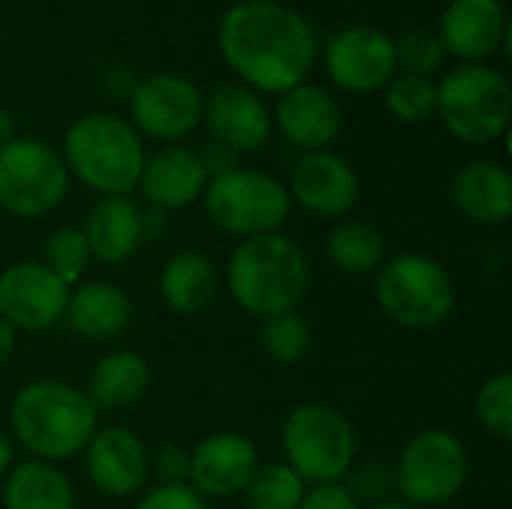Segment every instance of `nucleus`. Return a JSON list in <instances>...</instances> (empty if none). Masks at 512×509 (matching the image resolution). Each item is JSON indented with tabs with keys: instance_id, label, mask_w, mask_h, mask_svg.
<instances>
[{
	"instance_id": "nucleus-1",
	"label": "nucleus",
	"mask_w": 512,
	"mask_h": 509,
	"mask_svg": "<svg viewBox=\"0 0 512 509\" xmlns=\"http://www.w3.org/2000/svg\"><path fill=\"white\" fill-rule=\"evenodd\" d=\"M219 48L249 87L267 93H285L303 84L318 54L306 18L273 0L231 6L219 24Z\"/></svg>"
},
{
	"instance_id": "nucleus-2",
	"label": "nucleus",
	"mask_w": 512,
	"mask_h": 509,
	"mask_svg": "<svg viewBox=\"0 0 512 509\" xmlns=\"http://www.w3.org/2000/svg\"><path fill=\"white\" fill-rule=\"evenodd\" d=\"M9 423L30 456L57 465L84 453L99 429V411L81 387L42 378L15 393Z\"/></svg>"
},
{
	"instance_id": "nucleus-3",
	"label": "nucleus",
	"mask_w": 512,
	"mask_h": 509,
	"mask_svg": "<svg viewBox=\"0 0 512 509\" xmlns=\"http://www.w3.org/2000/svg\"><path fill=\"white\" fill-rule=\"evenodd\" d=\"M228 291L234 303L267 321L294 312L309 291V258L285 234L246 237L228 258Z\"/></svg>"
},
{
	"instance_id": "nucleus-4",
	"label": "nucleus",
	"mask_w": 512,
	"mask_h": 509,
	"mask_svg": "<svg viewBox=\"0 0 512 509\" xmlns=\"http://www.w3.org/2000/svg\"><path fill=\"white\" fill-rule=\"evenodd\" d=\"M144 144L123 117L87 114L63 138V165L102 198L129 195L144 168Z\"/></svg>"
},
{
	"instance_id": "nucleus-5",
	"label": "nucleus",
	"mask_w": 512,
	"mask_h": 509,
	"mask_svg": "<svg viewBox=\"0 0 512 509\" xmlns=\"http://www.w3.org/2000/svg\"><path fill=\"white\" fill-rule=\"evenodd\" d=\"M381 312L408 330H432L456 309V282L444 261L423 252L387 258L375 279Z\"/></svg>"
},
{
	"instance_id": "nucleus-6",
	"label": "nucleus",
	"mask_w": 512,
	"mask_h": 509,
	"mask_svg": "<svg viewBox=\"0 0 512 509\" xmlns=\"http://www.w3.org/2000/svg\"><path fill=\"white\" fill-rule=\"evenodd\" d=\"M285 465L312 486L342 483L357 459V435L351 420L324 402L297 405L282 426Z\"/></svg>"
},
{
	"instance_id": "nucleus-7",
	"label": "nucleus",
	"mask_w": 512,
	"mask_h": 509,
	"mask_svg": "<svg viewBox=\"0 0 512 509\" xmlns=\"http://www.w3.org/2000/svg\"><path fill=\"white\" fill-rule=\"evenodd\" d=\"M438 114L453 138L492 144L510 126L512 87L504 72L486 63H462L438 84Z\"/></svg>"
},
{
	"instance_id": "nucleus-8",
	"label": "nucleus",
	"mask_w": 512,
	"mask_h": 509,
	"mask_svg": "<svg viewBox=\"0 0 512 509\" xmlns=\"http://www.w3.org/2000/svg\"><path fill=\"white\" fill-rule=\"evenodd\" d=\"M201 198L210 222L243 240L276 234L291 216V195L285 183L255 168H234L207 180Z\"/></svg>"
},
{
	"instance_id": "nucleus-9",
	"label": "nucleus",
	"mask_w": 512,
	"mask_h": 509,
	"mask_svg": "<svg viewBox=\"0 0 512 509\" xmlns=\"http://www.w3.org/2000/svg\"><path fill=\"white\" fill-rule=\"evenodd\" d=\"M468 468V450L459 435L426 429L402 447L393 483L408 507H441L465 489Z\"/></svg>"
},
{
	"instance_id": "nucleus-10",
	"label": "nucleus",
	"mask_w": 512,
	"mask_h": 509,
	"mask_svg": "<svg viewBox=\"0 0 512 509\" xmlns=\"http://www.w3.org/2000/svg\"><path fill=\"white\" fill-rule=\"evenodd\" d=\"M69 189L63 156L45 141L12 138L0 147V207L18 219L51 213Z\"/></svg>"
},
{
	"instance_id": "nucleus-11",
	"label": "nucleus",
	"mask_w": 512,
	"mask_h": 509,
	"mask_svg": "<svg viewBox=\"0 0 512 509\" xmlns=\"http://www.w3.org/2000/svg\"><path fill=\"white\" fill-rule=\"evenodd\" d=\"M69 285L39 261H18L0 273V318L15 330H51L69 303Z\"/></svg>"
},
{
	"instance_id": "nucleus-12",
	"label": "nucleus",
	"mask_w": 512,
	"mask_h": 509,
	"mask_svg": "<svg viewBox=\"0 0 512 509\" xmlns=\"http://www.w3.org/2000/svg\"><path fill=\"white\" fill-rule=\"evenodd\" d=\"M129 108H132V123L156 141L186 138L201 123L204 114L198 87L174 72H162L138 81L129 93Z\"/></svg>"
},
{
	"instance_id": "nucleus-13",
	"label": "nucleus",
	"mask_w": 512,
	"mask_h": 509,
	"mask_svg": "<svg viewBox=\"0 0 512 509\" xmlns=\"http://www.w3.org/2000/svg\"><path fill=\"white\" fill-rule=\"evenodd\" d=\"M330 78L348 93H375L396 78L393 39L375 27L339 30L324 51Z\"/></svg>"
},
{
	"instance_id": "nucleus-14",
	"label": "nucleus",
	"mask_w": 512,
	"mask_h": 509,
	"mask_svg": "<svg viewBox=\"0 0 512 509\" xmlns=\"http://www.w3.org/2000/svg\"><path fill=\"white\" fill-rule=\"evenodd\" d=\"M288 195L291 204L297 201L303 210L315 216H345L360 198V180L351 162L330 150L303 153L288 174Z\"/></svg>"
},
{
	"instance_id": "nucleus-15",
	"label": "nucleus",
	"mask_w": 512,
	"mask_h": 509,
	"mask_svg": "<svg viewBox=\"0 0 512 509\" xmlns=\"http://www.w3.org/2000/svg\"><path fill=\"white\" fill-rule=\"evenodd\" d=\"M84 468L90 483L108 498H129L144 489L150 477L147 444L126 426L96 429L84 447Z\"/></svg>"
},
{
	"instance_id": "nucleus-16",
	"label": "nucleus",
	"mask_w": 512,
	"mask_h": 509,
	"mask_svg": "<svg viewBox=\"0 0 512 509\" xmlns=\"http://www.w3.org/2000/svg\"><path fill=\"white\" fill-rule=\"evenodd\" d=\"M189 468V489L201 498H231L243 495L246 483L258 468V450L246 435L237 432H216L204 438L192 453Z\"/></svg>"
},
{
	"instance_id": "nucleus-17",
	"label": "nucleus",
	"mask_w": 512,
	"mask_h": 509,
	"mask_svg": "<svg viewBox=\"0 0 512 509\" xmlns=\"http://www.w3.org/2000/svg\"><path fill=\"white\" fill-rule=\"evenodd\" d=\"M204 117L216 144L240 153H255L270 141L273 117L261 96L249 87L228 84L219 87L204 105Z\"/></svg>"
},
{
	"instance_id": "nucleus-18",
	"label": "nucleus",
	"mask_w": 512,
	"mask_h": 509,
	"mask_svg": "<svg viewBox=\"0 0 512 509\" xmlns=\"http://www.w3.org/2000/svg\"><path fill=\"white\" fill-rule=\"evenodd\" d=\"M282 135L303 153L327 150L342 132V111L336 99L318 84H297L282 93L276 105Z\"/></svg>"
},
{
	"instance_id": "nucleus-19",
	"label": "nucleus",
	"mask_w": 512,
	"mask_h": 509,
	"mask_svg": "<svg viewBox=\"0 0 512 509\" xmlns=\"http://www.w3.org/2000/svg\"><path fill=\"white\" fill-rule=\"evenodd\" d=\"M138 186L156 210H183L204 195L207 174L195 150L171 144L144 159Z\"/></svg>"
},
{
	"instance_id": "nucleus-20",
	"label": "nucleus",
	"mask_w": 512,
	"mask_h": 509,
	"mask_svg": "<svg viewBox=\"0 0 512 509\" xmlns=\"http://www.w3.org/2000/svg\"><path fill=\"white\" fill-rule=\"evenodd\" d=\"M510 27L501 0H453L441 15V45L462 60H483L507 42Z\"/></svg>"
},
{
	"instance_id": "nucleus-21",
	"label": "nucleus",
	"mask_w": 512,
	"mask_h": 509,
	"mask_svg": "<svg viewBox=\"0 0 512 509\" xmlns=\"http://www.w3.org/2000/svg\"><path fill=\"white\" fill-rule=\"evenodd\" d=\"M81 231L90 246V258L102 264H123L147 240V213L126 195H111L93 204Z\"/></svg>"
},
{
	"instance_id": "nucleus-22",
	"label": "nucleus",
	"mask_w": 512,
	"mask_h": 509,
	"mask_svg": "<svg viewBox=\"0 0 512 509\" xmlns=\"http://www.w3.org/2000/svg\"><path fill=\"white\" fill-rule=\"evenodd\" d=\"M450 195L474 225H504L512 213V174L498 162H468L456 171Z\"/></svg>"
},
{
	"instance_id": "nucleus-23",
	"label": "nucleus",
	"mask_w": 512,
	"mask_h": 509,
	"mask_svg": "<svg viewBox=\"0 0 512 509\" xmlns=\"http://www.w3.org/2000/svg\"><path fill=\"white\" fill-rule=\"evenodd\" d=\"M75 333L90 342H108L123 336L132 321V300L120 285L111 282H84L69 291L66 315Z\"/></svg>"
},
{
	"instance_id": "nucleus-24",
	"label": "nucleus",
	"mask_w": 512,
	"mask_h": 509,
	"mask_svg": "<svg viewBox=\"0 0 512 509\" xmlns=\"http://www.w3.org/2000/svg\"><path fill=\"white\" fill-rule=\"evenodd\" d=\"M219 291L216 264L201 252H177L165 261L159 276V294L177 315L204 312Z\"/></svg>"
},
{
	"instance_id": "nucleus-25",
	"label": "nucleus",
	"mask_w": 512,
	"mask_h": 509,
	"mask_svg": "<svg viewBox=\"0 0 512 509\" xmlns=\"http://www.w3.org/2000/svg\"><path fill=\"white\" fill-rule=\"evenodd\" d=\"M150 387V363L138 351H111L96 360L90 381H87V399L96 405V411H114L135 405Z\"/></svg>"
},
{
	"instance_id": "nucleus-26",
	"label": "nucleus",
	"mask_w": 512,
	"mask_h": 509,
	"mask_svg": "<svg viewBox=\"0 0 512 509\" xmlns=\"http://www.w3.org/2000/svg\"><path fill=\"white\" fill-rule=\"evenodd\" d=\"M6 509H75L69 477L51 462H21L9 471L3 486Z\"/></svg>"
},
{
	"instance_id": "nucleus-27",
	"label": "nucleus",
	"mask_w": 512,
	"mask_h": 509,
	"mask_svg": "<svg viewBox=\"0 0 512 509\" xmlns=\"http://www.w3.org/2000/svg\"><path fill=\"white\" fill-rule=\"evenodd\" d=\"M327 255L345 276H369L387 261V243L369 222L345 219L327 234Z\"/></svg>"
},
{
	"instance_id": "nucleus-28",
	"label": "nucleus",
	"mask_w": 512,
	"mask_h": 509,
	"mask_svg": "<svg viewBox=\"0 0 512 509\" xmlns=\"http://www.w3.org/2000/svg\"><path fill=\"white\" fill-rule=\"evenodd\" d=\"M303 495L306 483L285 462L258 465L243 489V501L249 509H297Z\"/></svg>"
},
{
	"instance_id": "nucleus-29",
	"label": "nucleus",
	"mask_w": 512,
	"mask_h": 509,
	"mask_svg": "<svg viewBox=\"0 0 512 509\" xmlns=\"http://www.w3.org/2000/svg\"><path fill=\"white\" fill-rule=\"evenodd\" d=\"M261 348L279 366L300 363L312 348L309 321L303 315H297V309L285 312V315H276V318H267L264 327H261Z\"/></svg>"
},
{
	"instance_id": "nucleus-30",
	"label": "nucleus",
	"mask_w": 512,
	"mask_h": 509,
	"mask_svg": "<svg viewBox=\"0 0 512 509\" xmlns=\"http://www.w3.org/2000/svg\"><path fill=\"white\" fill-rule=\"evenodd\" d=\"M384 99L393 117L423 123L438 111V84L423 75H399L384 87Z\"/></svg>"
},
{
	"instance_id": "nucleus-31",
	"label": "nucleus",
	"mask_w": 512,
	"mask_h": 509,
	"mask_svg": "<svg viewBox=\"0 0 512 509\" xmlns=\"http://www.w3.org/2000/svg\"><path fill=\"white\" fill-rule=\"evenodd\" d=\"M57 279H63L69 288L81 282L87 264H90V246L84 240V231L75 225H63L48 234L45 240V261H42Z\"/></svg>"
},
{
	"instance_id": "nucleus-32",
	"label": "nucleus",
	"mask_w": 512,
	"mask_h": 509,
	"mask_svg": "<svg viewBox=\"0 0 512 509\" xmlns=\"http://www.w3.org/2000/svg\"><path fill=\"white\" fill-rule=\"evenodd\" d=\"M474 414L480 420V426L501 438V441H510L512 438V375L510 372H501L495 378H489L480 393H477V402H474Z\"/></svg>"
},
{
	"instance_id": "nucleus-33",
	"label": "nucleus",
	"mask_w": 512,
	"mask_h": 509,
	"mask_svg": "<svg viewBox=\"0 0 512 509\" xmlns=\"http://www.w3.org/2000/svg\"><path fill=\"white\" fill-rule=\"evenodd\" d=\"M393 51H396V66H402L405 75L429 78V72H435L444 60V45L438 33L423 30V27L402 33L399 42H393Z\"/></svg>"
},
{
	"instance_id": "nucleus-34",
	"label": "nucleus",
	"mask_w": 512,
	"mask_h": 509,
	"mask_svg": "<svg viewBox=\"0 0 512 509\" xmlns=\"http://www.w3.org/2000/svg\"><path fill=\"white\" fill-rule=\"evenodd\" d=\"M345 483H339L357 504H381V501H390V492L396 489L393 483V468L384 465V462H360V465H351L348 474L342 477Z\"/></svg>"
},
{
	"instance_id": "nucleus-35",
	"label": "nucleus",
	"mask_w": 512,
	"mask_h": 509,
	"mask_svg": "<svg viewBox=\"0 0 512 509\" xmlns=\"http://www.w3.org/2000/svg\"><path fill=\"white\" fill-rule=\"evenodd\" d=\"M189 450L168 444L156 453V459H150V471L156 474L159 486H189Z\"/></svg>"
},
{
	"instance_id": "nucleus-36",
	"label": "nucleus",
	"mask_w": 512,
	"mask_h": 509,
	"mask_svg": "<svg viewBox=\"0 0 512 509\" xmlns=\"http://www.w3.org/2000/svg\"><path fill=\"white\" fill-rule=\"evenodd\" d=\"M135 509H207V504L189 486H153Z\"/></svg>"
},
{
	"instance_id": "nucleus-37",
	"label": "nucleus",
	"mask_w": 512,
	"mask_h": 509,
	"mask_svg": "<svg viewBox=\"0 0 512 509\" xmlns=\"http://www.w3.org/2000/svg\"><path fill=\"white\" fill-rule=\"evenodd\" d=\"M297 509H360V504L339 483H327V486H312Z\"/></svg>"
},
{
	"instance_id": "nucleus-38",
	"label": "nucleus",
	"mask_w": 512,
	"mask_h": 509,
	"mask_svg": "<svg viewBox=\"0 0 512 509\" xmlns=\"http://www.w3.org/2000/svg\"><path fill=\"white\" fill-rule=\"evenodd\" d=\"M198 159H201V168H204L207 180L222 177V174H228V171L240 168L237 153H234V150H228V147H222V144H216V141H210L207 147H201Z\"/></svg>"
},
{
	"instance_id": "nucleus-39",
	"label": "nucleus",
	"mask_w": 512,
	"mask_h": 509,
	"mask_svg": "<svg viewBox=\"0 0 512 509\" xmlns=\"http://www.w3.org/2000/svg\"><path fill=\"white\" fill-rule=\"evenodd\" d=\"M15 342H18V330L0 318V363H6V360L12 357V351H15Z\"/></svg>"
},
{
	"instance_id": "nucleus-40",
	"label": "nucleus",
	"mask_w": 512,
	"mask_h": 509,
	"mask_svg": "<svg viewBox=\"0 0 512 509\" xmlns=\"http://www.w3.org/2000/svg\"><path fill=\"white\" fill-rule=\"evenodd\" d=\"M9 465H12V441L6 432H0V477L9 471Z\"/></svg>"
},
{
	"instance_id": "nucleus-41",
	"label": "nucleus",
	"mask_w": 512,
	"mask_h": 509,
	"mask_svg": "<svg viewBox=\"0 0 512 509\" xmlns=\"http://www.w3.org/2000/svg\"><path fill=\"white\" fill-rule=\"evenodd\" d=\"M12 129H15V123H12L9 111H6V108L0 105V147L12 141Z\"/></svg>"
},
{
	"instance_id": "nucleus-42",
	"label": "nucleus",
	"mask_w": 512,
	"mask_h": 509,
	"mask_svg": "<svg viewBox=\"0 0 512 509\" xmlns=\"http://www.w3.org/2000/svg\"><path fill=\"white\" fill-rule=\"evenodd\" d=\"M369 509H414V507H408L405 501H381V504H375V507H369Z\"/></svg>"
}]
</instances>
